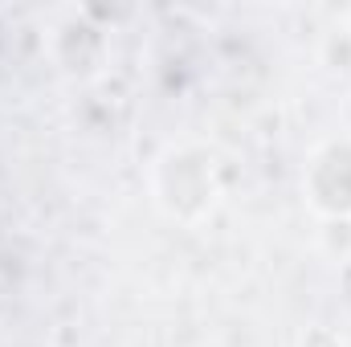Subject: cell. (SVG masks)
Returning a JSON list of instances; mask_svg holds the SVG:
<instances>
[{"label":"cell","instance_id":"obj_1","mask_svg":"<svg viewBox=\"0 0 351 347\" xmlns=\"http://www.w3.org/2000/svg\"><path fill=\"white\" fill-rule=\"evenodd\" d=\"M156 200L172 221H200L217 200V164L200 147H168L156 164Z\"/></svg>","mask_w":351,"mask_h":347},{"label":"cell","instance_id":"obj_2","mask_svg":"<svg viewBox=\"0 0 351 347\" xmlns=\"http://www.w3.org/2000/svg\"><path fill=\"white\" fill-rule=\"evenodd\" d=\"M306 200L323 217H351V143L335 139L311 156Z\"/></svg>","mask_w":351,"mask_h":347},{"label":"cell","instance_id":"obj_3","mask_svg":"<svg viewBox=\"0 0 351 347\" xmlns=\"http://www.w3.org/2000/svg\"><path fill=\"white\" fill-rule=\"evenodd\" d=\"M302 347H343V339H339V335H335L327 323H315V327H306Z\"/></svg>","mask_w":351,"mask_h":347}]
</instances>
